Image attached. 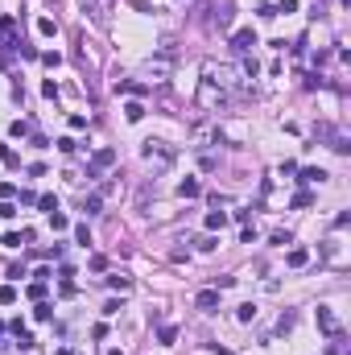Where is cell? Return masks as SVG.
Masks as SVG:
<instances>
[{
	"label": "cell",
	"instance_id": "7402d4cb",
	"mask_svg": "<svg viewBox=\"0 0 351 355\" xmlns=\"http://www.w3.org/2000/svg\"><path fill=\"white\" fill-rule=\"evenodd\" d=\"M17 347H21V351H34V335H29V331H17Z\"/></svg>",
	"mask_w": 351,
	"mask_h": 355
},
{
	"label": "cell",
	"instance_id": "d6986e66",
	"mask_svg": "<svg viewBox=\"0 0 351 355\" xmlns=\"http://www.w3.org/2000/svg\"><path fill=\"white\" fill-rule=\"evenodd\" d=\"M50 228L62 232V228H71V223H67V215H62V211H50Z\"/></svg>",
	"mask_w": 351,
	"mask_h": 355
},
{
	"label": "cell",
	"instance_id": "8992f818",
	"mask_svg": "<svg viewBox=\"0 0 351 355\" xmlns=\"http://www.w3.org/2000/svg\"><path fill=\"white\" fill-rule=\"evenodd\" d=\"M112 161H116V149H100L91 157V166H87V178H100V170H108Z\"/></svg>",
	"mask_w": 351,
	"mask_h": 355
},
{
	"label": "cell",
	"instance_id": "5b68a950",
	"mask_svg": "<svg viewBox=\"0 0 351 355\" xmlns=\"http://www.w3.org/2000/svg\"><path fill=\"white\" fill-rule=\"evenodd\" d=\"M211 21L219 25V29H232V21H236V9H232V0H215V5H211Z\"/></svg>",
	"mask_w": 351,
	"mask_h": 355
},
{
	"label": "cell",
	"instance_id": "52a82bcc",
	"mask_svg": "<svg viewBox=\"0 0 351 355\" xmlns=\"http://www.w3.org/2000/svg\"><path fill=\"white\" fill-rule=\"evenodd\" d=\"M318 331H323V335H331V339H339V318H335L327 306H318Z\"/></svg>",
	"mask_w": 351,
	"mask_h": 355
},
{
	"label": "cell",
	"instance_id": "f546056e",
	"mask_svg": "<svg viewBox=\"0 0 351 355\" xmlns=\"http://www.w3.org/2000/svg\"><path fill=\"white\" fill-rule=\"evenodd\" d=\"M273 13H298V0H281V5H277Z\"/></svg>",
	"mask_w": 351,
	"mask_h": 355
},
{
	"label": "cell",
	"instance_id": "d590c367",
	"mask_svg": "<svg viewBox=\"0 0 351 355\" xmlns=\"http://www.w3.org/2000/svg\"><path fill=\"white\" fill-rule=\"evenodd\" d=\"M108 355H124V351H108Z\"/></svg>",
	"mask_w": 351,
	"mask_h": 355
},
{
	"label": "cell",
	"instance_id": "1f68e13d",
	"mask_svg": "<svg viewBox=\"0 0 351 355\" xmlns=\"http://www.w3.org/2000/svg\"><path fill=\"white\" fill-rule=\"evenodd\" d=\"M42 62H46V67H62V54H54V50H50V54H42Z\"/></svg>",
	"mask_w": 351,
	"mask_h": 355
},
{
	"label": "cell",
	"instance_id": "44dd1931",
	"mask_svg": "<svg viewBox=\"0 0 351 355\" xmlns=\"http://www.w3.org/2000/svg\"><path fill=\"white\" fill-rule=\"evenodd\" d=\"M38 34H46V38H54V34H58V25H54L50 17H42V21H38Z\"/></svg>",
	"mask_w": 351,
	"mask_h": 355
},
{
	"label": "cell",
	"instance_id": "ac0fdd59",
	"mask_svg": "<svg viewBox=\"0 0 351 355\" xmlns=\"http://www.w3.org/2000/svg\"><path fill=\"white\" fill-rule=\"evenodd\" d=\"M100 207H104V199H100V195H91V199H83V211H87V215H100Z\"/></svg>",
	"mask_w": 351,
	"mask_h": 355
},
{
	"label": "cell",
	"instance_id": "d6a6232c",
	"mask_svg": "<svg viewBox=\"0 0 351 355\" xmlns=\"http://www.w3.org/2000/svg\"><path fill=\"white\" fill-rule=\"evenodd\" d=\"M310 203H314V199L306 195V190H302V195H294V207H298V211H302V207H310Z\"/></svg>",
	"mask_w": 351,
	"mask_h": 355
},
{
	"label": "cell",
	"instance_id": "cb8c5ba5",
	"mask_svg": "<svg viewBox=\"0 0 351 355\" xmlns=\"http://www.w3.org/2000/svg\"><path fill=\"white\" fill-rule=\"evenodd\" d=\"M0 302L13 306V302H17V289H13V285H0Z\"/></svg>",
	"mask_w": 351,
	"mask_h": 355
},
{
	"label": "cell",
	"instance_id": "277c9868",
	"mask_svg": "<svg viewBox=\"0 0 351 355\" xmlns=\"http://www.w3.org/2000/svg\"><path fill=\"white\" fill-rule=\"evenodd\" d=\"M228 100H232L228 91H215V83L203 79V87H199V104H207V108H228Z\"/></svg>",
	"mask_w": 351,
	"mask_h": 355
},
{
	"label": "cell",
	"instance_id": "4dcf8cb0",
	"mask_svg": "<svg viewBox=\"0 0 351 355\" xmlns=\"http://www.w3.org/2000/svg\"><path fill=\"white\" fill-rule=\"evenodd\" d=\"M9 133H13V137H25V133H29V124H25V120H13Z\"/></svg>",
	"mask_w": 351,
	"mask_h": 355
},
{
	"label": "cell",
	"instance_id": "30bf717a",
	"mask_svg": "<svg viewBox=\"0 0 351 355\" xmlns=\"http://www.w3.org/2000/svg\"><path fill=\"white\" fill-rule=\"evenodd\" d=\"M195 306H199V310H203V314H211V310H215V306H219V289H203V294H199V298H195Z\"/></svg>",
	"mask_w": 351,
	"mask_h": 355
},
{
	"label": "cell",
	"instance_id": "4316f807",
	"mask_svg": "<svg viewBox=\"0 0 351 355\" xmlns=\"http://www.w3.org/2000/svg\"><path fill=\"white\" fill-rule=\"evenodd\" d=\"M42 95H46V100H58V83L46 79V83H42Z\"/></svg>",
	"mask_w": 351,
	"mask_h": 355
},
{
	"label": "cell",
	"instance_id": "e575fe53",
	"mask_svg": "<svg viewBox=\"0 0 351 355\" xmlns=\"http://www.w3.org/2000/svg\"><path fill=\"white\" fill-rule=\"evenodd\" d=\"M0 161H13V153H9V145H0Z\"/></svg>",
	"mask_w": 351,
	"mask_h": 355
},
{
	"label": "cell",
	"instance_id": "ffe728a7",
	"mask_svg": "<svg viewBox=\"0 0 351 355\" xmlns=\"http://www.w3.org/2000/svg\"><path fill=\"white\" fill-rule=\"evenodd\" d=\"M34 318H38V322H50V318H54V306H46V302H38V310H34Z\"/></svg>",
	"mask_w": 351,
	"mask_h": 355
},
{
	"label": "cell",
	"instance_id": "836d02e7",
	"mask_svg": "<svg viewBox=\"0 0 351 355\" xmlns=\"http://www.w3.org/2000/svg\"><path fill=\"white\" fill-rule=\"evenodd\" d=\"M215 244H219L215 236H203V240H199V248H203V252H215Z\"/></svg>",
	"mask_w": 351,
	"mask_h": 355
},
{
	"label": "cell",
	"instance_id": "83f0119b",
	"mask_svg": "<svg viewBox=\"0 0 351 355\" xmlns=\"http://www.w3.org/2000/svg\"><path fill=\"white\" fill-rule=\"evenodd\" d=\"M0 219H17V207L5 199V203H0Z\"/></svg>",
	"mask_w": 351,
	"mask_h": 355
},
{
	"label": "cell",
	"instance_id": "d4e9b609",
	"mask_svg": "<svg viewBox=\"0 0 351 355\" xmlns=\"http://www.w3.org/2000/svg\"><path fill=\"white\" fill-rule=\"evenodd\" d=\"M38 207L50 215V211H58V199H54V195H42V199H38Z\"/></svg>",
	"mask_w": 351,
	"mask_h": 355
},
{
	"label": "cell",
	"instance_id": "9c48e42d",
	"mask_svg": "<svg viewBox=\"0 0 351 355\" xmlns=\"http://www.w3.org/2000/svg\"><path fill=\"white\" fill-rule=\"evenodd\" d=\"M252 46H257V34H252V29H236V34H232V50L236 54H248Z\"/></svg>",
	"mask_w": 351,
	"mask_h": 355
},
{
	"label": "cell",
	"instance_id": "603a6c76",
	"mask_svg": "<svg viewBox=\"0 0 351 355\" xmlns=\"http://www.w3.org/2000/svg\"><path fill=\"white\" fill-rule=\"evenodd\" d=\"M157 339H162V343H174V339H178V327H170V322H166V327L157 331Z\"/></svg>",
	"mask_w": 351,
	"mask_h": 355
},
{
	"label": "cell",
	"instance_id": "5bb4252c",
	"mask_svg": "<svg viewBox=\"0 0 351 355\" xmlns=\"http://www.w3.org/2000/svg\"><path fill=\"white\" fill-rule=\"evenodd\" d=\"M223 223H228V215H223V211H211V215H207V232H219Z\"/></svg>",
	"mask_w": 351,
	"mask_h": 355
},
{
	"label": "cell",
	"instance_id": "8fae6325",
	"mask_svg": "<svg viewBox=\"0 0 351 355\" xmlns=\"http://www.w3.org/2000/svg\"><path fill=\"white\" fill-rule=\"evenodd\" d=\"M298 182H306V186H314V182H327V170H314V166H306Z\"/></svg>",
	"mask_w": 351,
	"mask_h": 355
},
{
	"label": "cell",
	"instance_id": "6da1fadb",
	"mask_svg": "<svg viewBox=\"0 0 351 355\" xmlns=\"http://www.w3.org/2000/svg\"><path fill=\"white\" fill-rule=\"evenodd\" d=\"M207 79L219 87V91H232V95H240L244 87H240V71L236 67H207Z\"/></svg>",
	"mask_w": 351,
	"mask_h": 355
},
{
	"label": "cell",
	"instance_id": "3957f363",
	"mask_svg": "<svg viewBox=\"0 0 351 355\" xmlns=\"http://www.w3.org/2000/svg\"><path fill=\"white\" fill-rule=\"evenodd\" d=\"M314 137H318V141H327L335 153H351V141H347V133H339L335 124H318V128H314Z\"/></svg>",
	"mask_w": 351,
	"mask_h": 355
},
{
	"label": "cell",
	"instance_id": "4fadbf2b",
	"mask_svg": "<svg viewBox=\"0 0 351 355\" xmlns=\"http://www.w3.org/2000/svg\"><path fill=\"white\" fill-rule=\"evenodd\" d=\"M178 195H182V199H195V195H199V182H195V178H182V182H178Z\"/></svg>",
	"mask_w": 351,
	"mask_h": 355
},
{
	"label": "cell",
	"instance_id": "ba28073f",
	"mask_svg": "<svg viewBox=\"0 0 351 355\" xmlns=\"http://www.w3.org/2000/svg\"><path fill=\"white\" fill-rule=\"evenodd\" d=\"M13 29H17L13 17H0V50H21V42H13Z\"/></svg>",
	"mask_w": 351,
	"mask_h": 355
},
{
	"label": "cell",
	"instance_id": "e0dca14e",
	"mask_svg": "<svg viewBox=\"0 0 351 355\" xmlns=\"http://www.w3.org/2000/svg\"><path fill=\"white\" fill-rule=\"evenodd\" d=\"M124 116H129V124H137V120L145 116V104H137V100H133L129 108H124Z\"/></svg>",
	"mask_w": 351,
	"mask_h": 355
},
{
	"label": "cell",
	"instance_id": "f1b7e54d",
	"mask_svg": "<svg viewBox=\"0 0 351 355\" xmlns=\"http://www.w3.org/2000/svg\"><path fill=\"white\" fill-rule=\"evenodd\" d=\"M75 240H79V244H91V232H87V223H79V228H75Z\"/></svg>",
	"mask_w": 351,
	"mask_h": 355
},
{
	"label": "cell",
	"instance_id": "2e32d148",
	"mask_svg": "<svg viewBox=\"0 0 351 355\" xmlns=\"http://www.w3.org/2000/svg\"><path fill=\"white\" fill-rule=\"evenodd\" d=\"M236 318H240V322H252V318H257V302H244V306L236 310Z\"/></svg>",
	"mask_w": 351,
	"mask_h": 355
},
{
	"label": "cell",
	"instance_id": "484cf974",
	"mask_svg": "<svg viewBox=\"0 0 351 355\" xmlns=\"http://www.w3.org/2000/svg\"><path fill=\"white\" fill-rule=\"evenodd\" d=\"M29 298L42 302V298H46V281H34V285H29Z\"/></svg>",
	"mask_w": 351,
	"mask_h": 355
},
{
	"label": "cell",
	"instance_id": "7a4b0ae2",
	"mask_svg": "<svg viewBox=\"0 0 351 355\" xmlns=\"http://www.w3.org/2000/svg\"><path fill=\"white\" fill-rule=\"evenodd\" d=\"M141 153H145V161H149L153 170H170V166H174V149H170L166 141H145Z\"/></svg>",
	"mask_w": 351,
	"mask_h": 355
},
{
	"label": "cell",
	"instance_id": "9a60e30c",
	"mask_svg": "<svg viewBox=\"0 0 351 355\" xmlns=\"http://www.w3.org/2000/svg\"><path fill=\"white\" fill-rule=\"evenodd\" d=\"M108 285H112V289H120V294H124V289L133 285V277H124V273H112V277H108Z\"/></svg>",
	"mask_w": 351,
	"mask_h": 355
},
{
	"label": "cell",
	"instance_id": "7c38bea8",
	"mask_svg": "<svg viewBox=\"0 0 351 355\" xmlns=\"http://www.w3.org/2000/svg\"><path fill=\"white\" fill-rule=\"evenodd\" d=\"M285 261H290V269H302V265L310 261V252H306V248H290V256H285Z\"/></svg>",
	"mask_w": 351,
	"mask_h": 355
}]
</instances>
